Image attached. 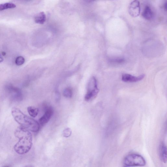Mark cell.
Returning a JSON list of instances; mask_svg holds the SVG:
<instances>
[{"mask_svg":"<svg viewBox=\"0 0 167 167\" xmlns=\"http://www.w3.org/2000/svg\"><path fill=\"white\" fill-rule=\"evenodd\" d=\"M15 134L19 139L18 143L14 147L15 151L20 155L28 152L32 145V137L31 133L20 126L16 129Z\"/></svg>","mask_w":167,"mask_h":167,"instance_id":"cell-1","label":"cell"},{"mask_svg":"<svg viewBox=\"0 0 167 167\" xmlns=\"http://www.w3.org/2000/svg\"><path fill=\"white\" fill-rule=\"evenodd\" d=\"M11 114L16 122L20 125V127L33 132L39 131L40 124L34 119L24 114L18 108H12Z\"/></svg>","mask_w":167,"mask_h":167,"instance_id":"cell-2","label":"cell"},{"mask_svg":"<svg viewBox=\"0 0 167 167\" xmlns=\"http://www.w3.org/2000/svg\"><path fill=\"white\" fill-rule=\"evenodd\" d=\"M123 164L126 166H143L146 164L144 158L139 154H131L125 157Z\"/></svg>","mask_w":167,"mask_h":167,"instance_id":"cell-3","label":"cell"},{"mask_svg":"<svg viewBox=\"0 0 167 167\" xmlns=\"http://www.w3.org/2000/svg\"><path fill=\"white\" fill-rule=\"evenodd\" d=\"M99 91L97 79L94 77H92L87 85V92L85 97L86 101H92L97 97Z\"/></svg>","mask_w":167,"mask_h":167,"instance_id":"cell-4","label":"cell"},{"mask_svg":"<svg viewBox=\"0 0 167 167\" xmlns=\"http://www.w3.org/2000/svg\"><path fill=\"white\" fill-rule=\"evenodd\" d=\"M140 6L139 2L137 0H134L130 4L129 7V14L133 17H137L140 13Z\"/></svg>","mask_w":167,"mask_h":167,"instance_id":"cell-5","label":"cell"},{"mask_svg":"<svg viewBox=\"0 0 167 167\" xmlns=\"http://www.w3.org/2000/svg\"><path fill=\"white\" fill-rule=\"evenodd\" d=\"M54 114V110L51 106L45 108L44 115L39 119L40 125L44 126L49 122Z\"/></svg>","mask_w":167,"mask_h":167,"instance_id":"cell-6","label":"cell"},{"mask_svg":"<svg viewBox=\"0 0 167 167\" xmlns=\"http://www.w3.org/2000/svg\"><path fill=\"white\" fill-rule=\"evenodd\" d=\"M145 76L144 74L138 77L133 76L128 74H124L122 75V80L126 82H136L140 81L143 79Z\"/></svg>","mask_w":167,"mask_h":167,"instance_id":"cell-7","label":"cell"},{"mask_svg":"<svg viewBox=\"0 0 167 167\" xmlns=\"http://www.w3.org/2000/svg\"><path fill=\"white\" fill-rule=\"evenodd\" d=\"M159 154L160 160L164 163H166L167 158V148L165 144L163 142L160 144L159 148Z\"/></svg>","mask_w":167,"mask_h":167,"instance_id":"cell-8","label":"cell"},{"mask_svg":"<svg viewBox=\"0 0 167 167\" xmlns=\"http://www.w3.org/2000/svg\"><path fill=\"white\" fill-rule=\"evenodd\" d=\"M10 92L12 94V97L18 101H21L23 98L21 91L19 89L16 87L10 86L8 87Z\"/></svg>","mask_w":167,"mask_h":167,"instance_id":"cell-9","label":"cell"},{"mask_svg":"<svg viewBox=\"0 0 167 167\" xmlns=\"http://www.w3.org/2000/svg\"><path fill=\"white\" fill-rule=\"evenodd\" d=\"M143 18L148 20L152 19L153 16V12L149 6H146L143 11L142 14Z\"/></svg>","mask_w":167,"mask_h":167,"instance_id":"cell-10","label":"cell"},{"mask_svg":"<svg viewBox=\"0 0 167 167\" xmlns=\"http://www.w3.org/2000/svg\"><path fill=\"white\" fill-rule=\"evenodd\" d=\"M46 20V17L44 12H41L38 14L34 18L36 23L40 24H43Z\"/></svg>","mask_w":167,"mask_h":167,"instance_id":"cell-11","label":"cell"},{"mask_svg":"<svg viewBox=\"0 0 167 167\" xmlns=\"http://www.w3.org/2000/svg\"><path fill=\"white\" fill-rule=\"evenodd\" d=\"M28 113L32 117L35 118L38 115L39 110L38 108L30 106L28 107Z\"/></svg>","mask_w":167,"mask_h":167,"instance_id":"cell-12","label":"cell"},{"mask_svg":"<svg viewBox=\"0 0 167 167\" xmlns=\"http://www.w3.org/2000/svg\"><path fill=\"white\" fill-rule=\"evenodd\" d=\"M16 7L14 4L11 3H7L0 5V11L8 9H13Z\"/></svg>","mask_w":167,"mask_h":167,"instance_id":"cell-13","label":"cell"},{"mask_svg":"<svg viewBox=\"0 0 167 167\" xmlns=\"http://www.w3.org/2000/svg\"><path fill=\"white\" fill-rule=\"evenodd\" d=\"M25 62L24 58L22 56H18L16 58L15 64L18 66H21L24 64Z\"/></svg>","mask_w":167,"mask_h":167,"instance_id":"cell-14","label":"cell"},{"mask_svg":"<svg viewBox=\"0 0 167 167\" xmlns=\"http://www.w3.org/2000/svg\"><path fill=\"white\" fill-rule=\"evenodd\" d=\"M63 94L64 97L66 98H71L72 96V90L69 88L66 89L64 90Z\"/></svg>","mask_w":167,"mask_h":167,"instance_id":"cell-15","label":"cell"},{"mask_svg":"<svg viewBox=\"0 0 167 167\" xmlns=\"http://www.w3.org/2000/svg\"><path fill=\"white\" fill-rule=\"evenodd\" d=\"M72 133V131L70 128H67L65 129L63 131L62 134L64 136L67 138L70 137Z\"/></svg>","mask_w":167,"mask_h":167,"instance_id":"cell-16","label":"cell"},{"mask_svg":"<svg viewBox=\"0 0 167 167\" xmlns=\"http://www.w3.org/2000/svg\"><path fill=\"white\" fill-rule=\"evenodd\" d=\"M124 61V60L123 58H116V59H113L111 61L117 63H122Z\"/></svg>","mask_w":167,"mask_h":167,"instance_id":"cell-17","label":"cell"},{"mask_svg":"<svg viewBox=\"0 0 167 167\" xmlns=\"http://www.w3.org/2000/svg\"><path fill=\"white\" fill-rule=\"evenodd\" d=\"M3 61V58L2 57L1 54H0V63H1V62H2Z\"/></svg>","mask_w":167,"mask_h":167,"instance_id":"cell-18","label":"cell"}]
</instances>
